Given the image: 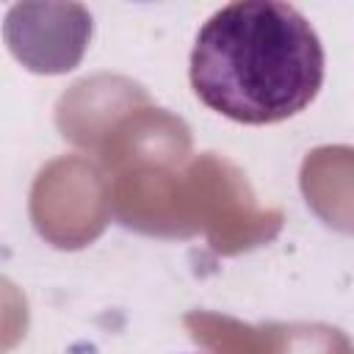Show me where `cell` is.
Here are the masks:
<instances>
[{
	"label": "cell",
	"instance_id": "6da1fadb",
	"mask_svg": "<svg viewBox=\"0 0 354 354\" xmlns=\"http://www.w3.org/2000/svg\"><path fill=\"white\" fill-rule=\"evenodd\" d=\"M188 75L210 111L241 124H277L318 97L324 44L290 3L235 0L199 28Z\"/></svg>",
	"mask_w": 354,
	"mask_h": 354
},
{
	"label": "cell",
	"instance_id": "277c9868",
	"mask_svg": "<svg viewBox=\"0 0 354 354\" xmlns=\"http://www.w3.org/2000/svg\"><path fill=\"white\" fill-rule=\"evenodd\" d=\"M91 11L80 3H14L3 22L11 55L33 75L75 69L91 41Z\"/></svg>",
	"mask_w": 354,
	"mask_h": 354
},
{
	"label": "cell",
	"instance_id": "8992f818",
	"mask_svg": "<svg viewBox=\"0 0 354 354\" xmlns=\"http://www.w3.org/2000/svg\"><path fill=\"white\" fill-rule=\"evenodd\" d=\"M191 127L183 116L149 102L133 111L97 149L94 160L111 174L138 169V166H169L180 169L194 155Z\"/></svg>",
	"mask_w": 354,
	"mask_h": 354
},
{
	"label": "cell",
	"instance_id": "52a82bcc",
	"mask_svg": "<svg viewBox=\"0 0 354 354\" xmlns=\"http://www.w3.org/2000/svg\"><path fill=\"white\" fill-rule=\"evenodd\" d=\"M299 185L307 207L332 230L354 235V147L324 144L304 155Z\"/></svg>",
	"mask_w": 354,
	"mask_h": 354
},
{
	"label": "cell",
	"instance_id": "7a4b0ae2",
	"mask_svg": "<svg viewBox=\"0 0 354 354\" xmlns=\"http://www.w3.org/2000/svg\"><path fill=\"white\" fill-rule=\"evenodd\" d=\"M282 227L285 213L260 205L246 174L224 155L202 152L185 163L180 180L183 238L205 235L216 254L232 257L271 243Z\"/></svg>",
	"mask_w": 354,
	"mask_h": 354
},
{
	"label": "cell",
	"instance_id": "ba28073f",
	"mask_svg": "<svg viewBox=\"0 0 354 354\" xmlns=\"http://www.w3.org/2000/svg\"><path fill=\"white\" fill-rule=\"evenodd\" d=\"M183 326L207 354H279L282 332L277 321L246 324L224 313L191 310L183 315Z\"/></svg>",
	"mask_w": 354,
	"mask_h": 354
},
{
	"label": "cell",
	"instance_id": "5b68a950",
	"mask_svg": "<svg viewBox=\"0 0 354 354\" xmlns=\"http://www.w3.org/2000/svg\"><path fill=\"white\" fill-rule=\"evenodd\" d=\"M147 88L113 72H97L75 80L55 102V127L72 147L97 155L105 138L138 108L149 105Z\"/></svg>",
	"mask_w": 354,
	"mask_h": 354
},
{
	"label": "cell",
	"instance_id": "9c48e42d",
	"mask_svg": "<svg viewBox=\"0 0 354 354\" xmlns=\"http://www.w3.org/2000/svg\"><path fill=\"white\" fill-rule=\"evenodd\" d=\"M282 340L279 354H354L351 340L329 324L318 321H293L279 324Z\"/></svg>",
	"mask_w": 354,
	"mask_h": 354
},
{
	"label": "cell",
	"instance_id": "3957f363",
	"mask_svg": "<svg viewBox=\"0 0 354 354\" xmlns=\"http://www.w3.org/2000/svg\"><path fill=\"white\" fill-rule=\"evenodd\" d=\"M28 213L44 243L64 252L86 249L113 216L111 177L88 155L53 158L33 177Z\"/></svg>",
	"mask_w": 354,
	"mask_h": 354
}]
</instances>
